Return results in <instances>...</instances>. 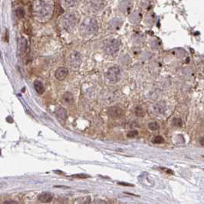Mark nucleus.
<instances>
[{"mask_svg": "<svg viewBox=\"0 0 204 204\" xmlns=\"http://www.w3.org/2000/svg\"><path fill=\"white\" fill-rule=\"evenodd\" d=\"M106 77L107 80L112 83H115L120 80V70L117 66H113L108 68L106 72Z\"/></svg>", "mask_w": 204, "mask_h": 204, "instance_id": "nucleus-5", "label": "nucleus"}, {"mask_svg": "<svg viewBox=\"0 0 204 204\" xmlns=\"http://www.w3.org/2000/svg\"><path fill=\"white\" fill-rule=\"evenodd\" d=\"M108 114L112 118H119L123 115V111L119 107L114 106L108 109Z\"/></svg>", "mask_w": 204, "mask_h": 204, "instance_id": "nucleus-8", "label": "nucleus"}, {"mask_svg": "<svg viewBox=\"0 0 204 204\" xmlns=\"http://www.w3.org/2000/svg\"><path fill=\"white\" fill-rule=\"evenodd\" d=\"M53 196L48 193H43L39 196V200L43 203H48L52 201Z\"/></svg>", "mask_w": 204, "mask_h": 204, "instance_id": "nucleus-9", "label": "nucleus"}, {"mask_svg": "<svg viewBox=\"0 0 204 204\" xmlns=\"http://www.w3.org/2000/svg\"><path fill=\"white\" fill-rule=\"evenodd\" d=\"M34 88L39 94H43L45 92V87L41 81L35 80L34 82Z\"/></svg>", "mask_w": 204, "mask_h": 204, "instance_id": "nucleus-12", "label": "nucleus"}, {"mask_svg": "<svg viewBox=\"0 0 204 204\" xmlns=\"http://www.w3.org/2000/svg\"><path fill=\"white\" fill-rule=\"evenodd\" d=\"M173 124H174V126H176V127H181L182 126V120L179 118L174 119L173 121Z\"/></svg>", "mask_w": 204, "mask_h": 204, "instance_id": "nucleus-20", "label": "nucleus"}, {"mask_svg": "<svg viewBox=\"0 0 204 204\" xmlns=\"http://www.w3.org/2000/svg\"><path fill=\"white\" fill-rule=\"evenodd\" d=\"M90 203H91V196H84V197H80L75 201V204H90Z\"/></svg>", "mask_w": 204, "mask_h": 204, "instance_id": "nucleus-15", "label": "nucleus"}, {"mask_svg": "<svg viewBox=\"0 0 204 204\" xmlns=\"http://www.w3.org/2000/svg\"><path fill=\"white\" fill-rule=\"evenodd\" d=\"M35 13L42 18L49 17L52 12V5L45 0H39L35 5Z\"/></svg>", "mask_w": 204, "mask_h": 204, "instance_id": "nucleus-1", "label": "nucleus"}, {"mask_svg": "<svg viewBox=\"0 0 204 204\" xmlns=\"http://www.w3.org/2000/svg\"><path fill=\"white\" fill-rule=\"evenodd\" d=\"M90 204H106V202L105 201H104V200L97 199V200H95L92 203H90Z\"/></svg>", "mask_w": 204, "mask_h": 204, "instance_id": "nucleus-23", "label": "nucleus"}, {"mask_svg": "<svg viewBox=\"0 0 204 204\" xmlns=\"http://www.w3.org/2000/svg\"><path fill=\"white\" fill-rule=\"evenodd\" d=\"M131 7H132V4L129 1H124V2H120V9L124 13L129 12V11L131 9Z\"/></svg>", "mask_w": 204, "mask_h": 204, "instance_id": "nucleus-11", "label": "nucleus"}, {"mask_svg": "<svg viewBox=\"0 0 204 204\" xmlns=\"http://www.w3.org/2000/svg\"><path fill=\"white\" fill-rule=\"evenodd\" d=\"M62 100L63 102H64V103H66L67 105L73 104L74 102H75L73 95H72V93H70V92H66V93L63 95Z\"/></svg>", "mask_w": 204, "mask_h": 204, "instance_id": "nucleus-10", "label": "nucleus"}, {"mask_svg": "<svg viewBox=\"0 0 204 204\" xmlns=\"http://www.w3.org/2000/svg\"><path fill=\"white\" fill-rule=\"evenodd\" d=\"M148 127L152 131H157L160 128V125L157 122H151L148 124Z\"/></svg>", "mask_w": 204, "mask_h": 204, "instance_id": "nucleus-16", "label": "nucleus"}, {"mask_svg": "<svg viewBox=\"0 0 204 204\" xmlns=\"http://www.w3.org/2000/svg\"><path fill=\"white\" fill-rule=\"evenodd\" d=\"M6 121H7V122H9V123H12V122H13V119H12V118H11L10 116H9V117H8V118H7V119H6Z\"/></svg>", "mask_w": 204, "mask_h": 204, "instance_id": "nucleus-26", "label": "nucleus"}, {"mask_svg": "<svg viewBox=\"0 0 204 204\" xmlns=\"http://www.w3.org/2000/svg\"><path fill=\"white\" fill-rule=\"evenodd\" d=\"M4 204H18L17 202H15L14 200H9V201H6L5 202Z\"/></svg>", "mask_w": 204, "mask_h": 204, "instance_id": "nucleus-25", "label": "nucleus"}, {"mask_svg": "<svg viewBox=\"0 0 204 204\" xmlns=\"http://www.w3.org/2000/svg\"><path fill=\"white\" fill-rule=\"evenodd\" d=\"M77 22V16L74 12H68L63 16L62 19V25L64 30L70 32L73 29Z\"/></svg>", "mask_w": 204, "mask_h": 204, "instance_id": "nucleus-2", "label": "nucleus"}, {"mask_svg": "<svg viewBox=\"0 0 204 204\" xmlns=\"http://www.w3.org/2000/svg\"><path fill=\"white\" fill-rule=\"evenodd\" d=\"M135 114H136V115H138V116H140V117L144 116V109H143V108H142L141 106L136 107Z\"/></svg>", "mask_w": 204, "mask_h": 204, "instance_id": "nucleus-19", "label": "nucleus"}, {"mask_svg": "<svg viewBox=\"0 0 204 204\" xmlns=\"http://www.w3.org/2000/svg\"><path fill=\"white\" fill-rule=\"evenodd\" d=\"M68 63L69 65L73 67L74 68H77L82 64V57L77 51H72L68 56Z\"/></svg>", "mask_w": 204, "mask_h": 204, "instance_id": "nucleus-6", "label": "nucleus"}, {"mask_svg": "<svg viewBox=\"0 0 204 204\" xmlns=\"http://www.w3.org/2000/svg\"><path fill=\"white\" fill-rule=\"evenodd\" d=\"M15 14H16V16H17L18 18L22 19V18L24 17V15H25V10L23 9V8L19 7V8H18V9H16V11H15Z\"/></svg>", "mask_w": 204, "mask_h": 204, "instance_id": "nucleus-18", "label": "nucleus"}, {"mask_svg": "<svg viewBox=\"0 0 204 204\" xmlns=\"http://www.w3.org/2000/svg\"><path fill=\"white\" fill-rule=\"evenodd\" d=\"M118 184L123 185V186H127V187H133V184H130V183H123V182H120V183H118Z\"/></svg>", "mask_w": 204, "mask_h": 204, "instance_id": "nucleus-24", "label": "nucleus"}, {"mask_svg": "<svg viewBox=\"0 0 204 204\" xmlns=\"http://www.w3.org/2000/svg\"><path fill=\"white\" fill-rule=\"evenodd\" d=\"M80 2V0H63V5L65 7L68 8H71L75 5H77L78 4V2Z\"/></svg>", "mask_w": 204, "mask_h": 204, "instance_id": "nucleus-14", "label": "nucleus"}, {"mask_svg": "<svg viewBox=\"0 0 204 204\" xmlns=\"http://www.w3.org/2000/svg\"><path fill=\"white\" fill-rule=\"evenodd\" d=\"M56 115L59 119L64 121L67 118V111L64 108H59L56 112Z\"/></svg>", "mask_w": 204, "mask_h": 204, "instance_id": "nucleus-13", "label": "nucleus"}, {"mask_svg": "<svg viewBox=\"0 0 204 204\" xmlns=\"http://www.w3.org/2000/svg\"><path fill=\"white\" fill-rule=\"evenodd\" d=\"M201 145H203V138H201Z\"/></svg>", "mask_w": 204, "mask_h": 204, "instance_id": "nucleus-27", "label": "nucleus"}, {"mask_svg": "<svg viewBox=\"0 0 204 204\" xmlns=\"http://www.w3.org/2000/svg\"><path fill=\"white\" fill-rule=\"evenodd\" d=\"M68 74V70L66 67H61L56 70L55 72V77L58 79V80H64V79L66 78Z\"/></svg>", "mask_w": 204, "mask_h": 204, "instance_id": "nucleus-7", "label": "nucleus"}, {"mask_svg": "<svg viewBox=\"0 0 204 204\" xmlns=\"http://www.w3.org/2000/svg\"><path fill=\"white\" fill-rule=\"evenodd\" d=\"M82 30L87 34H95L98 31V25L93 18H87L82 24Z\"/></svg>", "mask_w": 204, "mask_h": 204, "instance_id": "nucleus-3", "label": "nucleus"}, {"mask_svg": "<svg viewBox=\"0 0 204 204\" xmlns=\"http://www.w3.org/2000/svg\"><path fill=\"white\" fill-rule=\"evenodd\" d=\"M164 142V138L160 135L155 136L152 139V143L154 144H163Z\"/></svg>", "mask_w": 204, "mask_h": 204, "instance_id": "nucleus-17", "label": "nucleus"}, {"mask_svg": "<svg viewBox=\"0 0 204 204\" xmlns=\"http://www.w3.org/2000/svg\"><path fill=\"white\" fill-rule=\"evenodd\" d=\"M127 135L129 138H134V137H136L137 135H138V131H136V130L131 131V132H129L128 133H127Z\"/></svg>", "mask_w": 204, "mask_h": 204, "instance_id": "nucleus-21", "label": "nucleus"}, {"mask_svg": "<svg viewBox=\"0 0 204 204\" xmlns=\"http://www.w3.org/2000/svg\"><path fill=\"white\" fill-rule=\"evenodd\" d=\"M72 177H75V178H81V179H85V178H88L89 176L87 174H74L72 175Z\"/></svg>", "mask_w": 204, "mask_h": 204, "instance_id": "nucleus-22", "label": "nucleus"}, {"mask_svg": "<svg viewBox=\"0 0 204 204\" xmlns=\"http://www.w3.org/2000/svg\"><path fill=\"white\" fill-rule=\"evenodd\" d=\"M120 49V42L116 39H111L104 44V51L109 55H114Z\"/></svg>", "mask_w": 204, "mask_h": 204, "instance_id": "nucleus-4", "label": "nucleus"}]
</instances>
